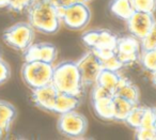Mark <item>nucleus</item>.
<instances>
[{"mask_svg":"<svg viewBox=\"0 0 156 140\" xmlns=\"http://www.w3.org/2000/svg\"><path fill=\"white\" fill-rule=\"evenodd\" d=\"M27 12L28 23L37 32L55 34L62 26L60 13L48 0H34Z\"/></svg>","mask_w":156,"mask_h":140,"instance_id":"obj_1","label":"nucleus"},{"mask_svg":"<svg viewBox=\"0 0 156 140\" xmlns=\"http://www.w3.org/2000/svg\"><path fill=\"white\" fill-rule=\"evenodd\" d=\"M51 84L59 92L78 96H80L85 88L77 63L72 60H65L54 65Z\"/></svg>","mask_w":156,"mask_h":140,"instance_id":"obj_2","label":"nucleus"},{"mask_svg":"<svg viewBox=\"0 0 156 140\" xmlns=\"http://www.w3.org/2000/svg\"><path fill=\"white\" fill-rule=\"evenodd\" d=\"M20 73H22V78L25 84L29 87L31 90H34L51 84L54 64L41 62V61L24 62Z\"/></svg>","mask_w":156,"mask_h":140,"instance_id":"obj_3","label":"nucleus"},{"mask_svg":"<svg viewBox=\"0 0 156 140\" xmlns=\"http://www.w3.org/2000/svg\"><path fill=\"white\" fill-rule=\"evenodd\" d=\"M35 30L29 23L20 22L5 29L2 34L3 42L9 47L18 52H24L33 43Z\"/></svg>","mask_w":156,"mask_h":140,"instance_id":"obj_4","label":"nucleus"},{"mask_svg":"<svg viewBox=\"0 0 156 140\" xmlns=\"http://www.w3.org/2000/svg\"><path fill=\"white\" fill-rule=\"evenodd\" d=\"M88 125V119L85 117V114L78 112L77 110H72L59 114L57 121V129L59 133L65 137L73 139L83 137L87 134Z\"/></svg>","mask_w":156,"mask_h":140,"instance_id":"obj_5","label":"nucleus"},{"mask_svg":"<svg viewBox=\"0 0 156 140\" xmlns=\"http://www.w3.org/2000/svg\"><path fill=\"white\" fill-rule=\"evenodd\" d=\"M62 25L74 31H81L91 20V10L88 3L76 1L69 7L59 11Z\"/></svg>","mask_w":156,"mask_h":140,"instance_id":"obj_6","label":"nucleus"},{"mask_svg":"<svg viewBox=\"0 0 156 140\" xmlns=\"http://www.w3.org/2000/svg\"><path fill=\"white\" fill-rule=\"evenodd\" d=\"M80 77L85 87L93 86L98 80L101 71L103 70L102 63L98 57L92 49L86 52L76 61Z\"/></svg>","mask_w":156,"mask_h":140,"instance_id":"obj_7","label":"nucleus"},{"mask_svg":"<svg viewBox=\"0 0 156 140\" xmlns=\"http://www.w3.org/2000/svg\"><path fill=\"white\" fill-rule=\"evenodd\" d=\"M140 52V40L135 38L134 35L130 34L118 38L117 45H115V54L124 66H128V65L134 64L135 62H138Z\"/></svg>","mask_w":156,"mask_h":140,"instance_id":"obj_8","label":"nucleus"},{"mask_svg":"<svg viewBox=\"0 0 156 140\" xmlns=\"http://www.w3.org/2000/svg\"><path fill=\"white\" fill-rule=\"evenodd\" d=\"M81 41L90 49L115 48L118 37L108 29H93L83 32Z\"/></svg>","mask_w":156,"mask_h":140,"instance_id":"obj_9","label":"nucleus"},{"mask_svg":"<svg viewBox=\"0 0 156 140\" xmlns=\"http://www.w3.org/2000/svg\"><path fill=\"white\" fill-rule=\"evenodd\" d=\"M23 55H24L25 62L41 61V62L54 64L58 57V48L56 47V45L48 42L32 43L23 52Z\"/></svg>","mask_w":156,"mask_h":140,"instance_id":"obj_10","label":"nucleus"},{"mask_svg":"<svg viewBox=\"0 0 156 140\" xmlns=\"http://www.w3.org/2000/svg\"><path fill=\"white\" fill-rule=\"evenodd\" d=\"M155 23L156 18L153 13L135 11V13L126 20V27L130 34L141 40L153 28Z\"/></svg>","mask_w":156,"mask_h":140,"instance_id":"obj_11","label":"nucleus"},{"mask_svg":"<svg viewBox=\"0 0 156 140\" xmlns=\"http://www.w3.org/2000/svg\"><path fill=\"white\" fill-rule=\"evenodd\" d=\"M58 93L59 91L55 88L54 84H49L32 90L31 99L37 108L44 110V111L52 112Z\"/></svg>","mask_w":156,"mask_h":140,"instance_id":"obj_12","label":"nucleus"},{"mask_svg":"<svg viewBox=\"0 0 156 140\" xmlns=\"http://www.w3.org/2000/svg\"><path fill=\"white\" fill-rule=\"evenodd\" d=\"M80 96H78V95L59 92L56 102H55L52 113L61 114L72 111V110H76L80 106Z\"/></svg>","mask_w":156,"mask_h":140,"instance_id":"obj_13","label":"nucleus"},{"mask_svg":"<svg viewBox=\"0 0 156 140\" xmlns=\"http://www.w3.org/2000/svg\"><path fill=\"white\" fill-rule=\"evenodd\" d=\"M92 108L98 118L104 121H112L115 118V106H113V96L104 97L91 101Z\"/></svg>","mask_w":156,"mask_h":140,"instance_id":"obj_14","label":"nucleus"},{"mask_svg":"<svg viewBox=\"0 0 156 140\" xmlns=\"http://www.w3.org/2000/svg\"><path fill=\"white\" fill-rule=\"evenodd\" d=\"M108 8L109 12L115 17L124 22H126L135 13L132 0H110Z\"/></svg>","mask_w":156,"mask_h":140,"instance_id":"obj_15","label":"nucleus"},{"mask_svg":"<svg viewBox=\"0 0 156 140\" xmlns=\"http://www.w3.org/2000/svg\"><path fill=\"white\" fill-rule=\"evenodd\" d=\"M16 114H17L16 108L11 103L0 99V128L3 135L10 131Z\"/></svg>","mask_w":156,"mask_h":140,"instance_id":"obj_16","label":"nucleus"},{"mask_svg":"<svg viewBox=\"0 0 156 140\" xmlns=\"http://www.w3.org/2000/svg\"><path fill=\"white\" fill-rule=\"evenodd\" d=\"M115 95L127 99L134 105H138L139 102H140V90H139V88L126 77L123 78L120 86L115 90Z\"/></svg>","mask_w":156,"mask_h":140,"instance_id":"obj_17","label":"nucleus"},{"mask_svg":"<svg viewBox=\"0 0 156 140\" xmlns=\"http://www.w3.org/2000/svg\"><path fill=\"white\" fill-rule=\"evenodd\" d=\"M123 78L124 76L120 73V71H110V70L103 69L98 75L96 84H100L101 86L105 87L115 94V90L120 86Z\"/></svg>","mask_w":156,"mask_h":140,"instance_id":"obj_18","label":"nucleus"},{"mask_svg":"<svg viewBox=\"0 0 156 140\" xmlns=\"http://www.w3.org/2000/svg\"><path fill=\"white\" fill-rule=\"evenodd\" d=\"M113 106H115V118L113 121L118 122H124L126 117L132 111L134 104L130 103L129 101L123 99L118 95H113Z\"/></svg>","mask_w":156,"mask_h":140,"instance_id":"obj_19","label":"nucleus"},{"mask_svg":"<svg viewBox=\"0 0 156 140\" xmlns=\"http://www.w3.org/2000/svg\"><path fill=\"white\" fill-rule=\"evenodd\" d=\"M138 62L141 67L149 73L156 71V48L147 50H141Z\"/></svg>","mask_w":156,"mask_h":140,"instance_id":"obj_20","label":"nucleus"},{"mask_svg":"<svg viewBox=\"0 0 156 140\" xmlns=\"http://www.w3.org/2000/svg\"><path fill=\"white\" fill-rule=\"evenodd\" d=\"M144 107L145 106H140L139 104L138 105H135L134 107H133L132 111L129 112V114H128L125 120H124V123L134 129L140 127L141 120H142V117H143V112H144Z\"/></svg>","mask_w":156,"mask_h":140,"instance_id":"obj_21","label":"nucleus"},{"mask_svg":"<svg viewBox=\"0 0 156 140\" xmlns=\"http://www.w3.org/2000/svg\"><path fill=\"white\" fill-rule=\"evenodd\" d=\"M135 11L155 13L156 12V0H132Z\"/></svg>","mask_w":156,"mask_h":140,"instance_id":"obj_22","label":"nucleus"},{"mask_svg":"<svg viewBox=\"0 0 156 140\" xmlns=\"http://www.w3.org/2000/svg\"><path fill=\"white\" fill-rule=\"evenodd\" d=\"M141 50H147L156 48V23L153 28L147 32L143 39L140 40Z\"/></svg>","mask_w":156,"mask_h":140,"instance_id":"obj_23","label":"nucleus"},{"mask_svg":"<svg viewBox=\"0 0 156 140\" xmlns=\"http://www.w3.org/2000/svg\"><path fill=\"white\" fill-rule=\"evenodd\" d=\"M135 138L138 140H156V128L138 127L135 129Z\"/></svg>","mask_w":156,"mask_h":140,"instance_id":"obj_24","label":"nucleus"},{"mask_svg":"<svg viewBox=\"0 0 156 140\" xmlns=\"http://www.w3.org/2000/svg\"><path fill=\"white\" fill-rule=\"evenodd\" d=\"M155 107H144L140 127H155Z\"/></svg>","mask_w":156,"mask_h":140,"instance_id":"obj_25","label":"nucleus"},{"mask_svg":"<svg viewBox=\"0 0 156 140\" xmlns=\"http://www.w3.org/2000/svg\"><path fill=\"white\" fill-rule=\"evenodd\" d=\"M101 63H102L103 69L110 70V71H121V69L124 67L123 63H122L121 61H120V59L118 58L117 54L109 57V58L105 59V60H102Z\"/></svg>","mask_w":156,"mask_h":140,"instance_id":"obj_26","label":"nucleus"},{"mask_svg":"<svg viewBox=\"0 0 156 140\" xmlns=\"http://www.w3.org/2000/svg\"><path fill=\"white\" fill-rule=\"evenodd\" d=\"M33 1L34 0H10L8 9L10 11L20 13V12L27 11L29 7L33 3Z\"/></svg>","mask_w":156,"mask_h":140,"instance_id":"obj_27","label":"nucleus"},{"mask_svg":"<svg viewBox=\"0 0 156 140\" xmlns=\"http://www.w3.org/2000/svg\"><path fill=\"white\" fill-rule=\"evenodd\" d=\"M113 93L111 91H109L108 89H106L105 87L101 86L100 84H94L93 88L91 91V101L94 99H104V97H109V96H113Z\"/></svg>","mask_w":156,"mask_h":140,"instance_id":"obj_28","label":"nucleus"},{"mask_svg":"<svg viewBox=\"0 0 156 140\" xmlns=\"http://www.w3.org/2000/svg\"><path fill=\"white\" fill-rule=\"evenodd\" d=\"M11 77V67L9 63L0 57V86L8 81Z\"/></svg>","mask_w":156,"mask_h":140,"instance_id":"obj_29","label":"nucleus"},{"mask_svg":"<svg viewBox=\"0 0 156 140\" xmlns=\"http://www.w3.org/2000/svg\"><path fill=\"white\" fill-rule=\"evenodd\" d=\"M48 1H49L58 11H60V10H63V9H65V8L69 7L71 5H73V3H75L77 0H48Z\"/></svg>","mask_w":156,"mask_h":140,"instance_id":"obj_30","label":"nucleus"},{"mask_svg":"<svg viewBox=\"0 0 156 140\" xmlns=\"http://www.w3.org/2000/svg\"><path fill=\"white\" fill-rule=\"evenodd\" d=\"M151 81H152V84L156 88V71L151 73Z\"/></svg>","mask_w":156,"mask_h":140,"instance_id":"obj_31","label":"nucleus"},{"mask_svg":"<svg viewBox=\"0 0 156 140\" xmlns=\"http://www.w3.org/2000/svg\"><path fill=\"white\" fill-rule=\"evenodd\" d=\"M10 0H0V8H8Z\"/></svg>","mask_w":156,"mask_h":140,"instance_id":"obj_32","label":"nucleus"},{"mask_svg":"<svg viewBox=\"0 0 156 140\" xmlns=\"http://www.w3.org/2000/svg\"><path fill=\"white\" fill-rule=\"evenodd\" d=\"M77 1H79V2H83V3H89V2H91L92 0H77Z\"/></svg>","mask_w":156,"mask_h":140,"instance_id":"obj_33","label":"nucleus"},{"mask_svg":"<svg viewBox=\"0 0 156 140\" xmlns=\"http://www.w3.org/2000/svg\"><path fill=\"white\" fill-rule=\"evenodd\" d=\"M3 136V133H2V131H1V128H0V138L2 137Z\"/></svg>","mask_w":156,"mask_h":140,"instance_id":"obj_34","label":"nucleus"},{"mask_svg":"<svg viewBox=\"0 0 156 140\" xmlns=\"http://www.w3.org/2000/svg\"><path fill=\"white\" fill-rule=\"evenodd\" d=\"M155 114H156V108H155ZM155 128H156V118H155Z\"/></svg>","mask_w":156,"mask_h":140,"instance_id":"obj_35","label":"nucleus"}]
</instances>
